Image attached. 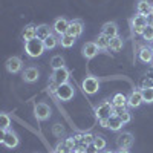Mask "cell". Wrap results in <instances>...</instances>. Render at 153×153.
I'll use <instances>...</instances> for the list:
<instances>
[{
    "label": "cell",
    "instance_id": "cell-1",
    "mask_svg": "<svg viewBox=\"0 0 153 153\" xmlns=\"http://www.w3.org/2000/svg\"><path fill=\"white\" fill-rule=\"evenodd\" d=\"M45 51H46L45 43L40 38H32L29 42H25V52H26L28 57H31V58H37V57L43 55Z\"/></svg>",
    "mask_w": 153,
    "mask_h": 153
},
{
    "label": "cell",
    "instance_id": "cell-2",
    "mask_svg": "<svg viewBox=\"0 0 153 153\" xmlns=\"http://www.w3.org/2000/svg\"><path fill=\"white\" fill-rule=\"evenodd\" d=\"M81 87H83V91L87 95H94V94L98 92V89H100V80L97 78V76H94V75H87L86 78L83 80V83H81Z\"/></svg>",
    "mask_w": 153,
    "mask_h": 153
},
{
    "label": "cell",
    "instance_id": "cell-3",
    "mask_svg": "<svg viewBox=\"0 0 153 153\" xmlns=\"http://www.w3.org/2000/svg\"><path fill=\"white\" fill-rule=\"evenodd\" d=\"M0 141L6 149H16L19 146V136L16 132L12 130H2V135H0Z\"/></svg>",
    "mask_w": 153,
    "mask_h": 153
},
{
    "label": "cell",
    "instance_id": "cell-4",
    "mask_svg": "<svg viewBox=\"0 0 153 153\" xmlns=\"http://www.w3.org/2000/svg\"><path fill=\"white\" fill-rule=\"evenodd\" d=\"M95 115L98 120H109L113 115V104L112 101H104L95 109Z\"/></svg>",
    "mask_w": 153,
    "mask_h": 153
},
{
    "label": "cell",
    "instance_id": "cell-5",
    "mask_svg": "<svg viewBox=\"0 0 153 153\" xmlns=\"http://www.w3.org/2000/svg\"><path fill=\"white\" fill-rule=\"evenodd\" d=\"M69 78H71V72L68 71V68H61V69H57L52 72V75H51V80H52L54 83H57L58 86L65 84V83H69Z\"/></svg>",
    "mask_w": 153,
    "mask_h": 153
},
{
    "label": "cell",
    "instance_id": "cell-6",
    "mask_svg": "<svg viewBox=\"0 0 153 153\" xmlns=\"http://www.w3.org/2000/svg\"><path fill=\"white\" fill-rule=\"evenodd\" d=\"M55 95H57L58 100H61V101H71V100L74 98V95H75V91H74L72 84L65 83V84H61V86L58 87V91H57Z\"/></svg>",
    "mask_w": 153,
    "mask_h": 153
},
{
    "label": "cell",
    "instance_id": "cell-7",
    "mask_svg": "<svg viewBox=\"0 0 153 153\" xmlns=\"http://www.w3.org/2000/svg\"><path fill=\"white\" fill-rule=\"evenodd\" d=\"M34 115L38 121H46L51 118V107L46 103H38L34 107Z\"/></svg>",
    "mask_w": 153,
    "mask_h": 153
},
{
    "label": "cell",
    "instance_id": "cell-8",
    "mask_svg": "<svg viewBox=\"0 0 153 153\" xmlns=\"http://www.w3.org/2000/svg\"><path fill=\"white\" fill-rule=\"evenodd\" d=\"M133 141H135V138L130 132H123L117 136V146L120 149H127L129 150L132 146H133Z\"/></svg>",
    "mask_w": 153,
    "mask_h": 153
},
{
    "label": "cell",
    "instance_id": "cell-9",
    "mask_svg": "<svg viewBox=\"0 0 153 153\" xmlns=\"http://www.w3.org/2000/svg\"><path fill=\"white\" fill-rule=\"evenodd\" d=\"M5 68H6V71H8L9 74H17V72H20L22 68H23V61H22V58H19V57H9V58L6 60V63H5Z\"/></svg>",
    "mask_w": 153,
    "mask_h": 153
},
{
    "label": "cell",
    "instance_id": "cell-10",
    "mask_svg": "<svg viewBox=\"0 0 153 153\" xmlns=\"http://www.w3.org/2000/svg\"><path fill=\"white\" fill-rule=\"evenodd\" d=\"M143 103H144V100H143V92L141 91H133L129 97H127V106L132 107V109L139 107Z\"/></svg>",
    "mask_w": 153,
    "mask_h": 153
},
{
    "label": "cell",
    "instance_id": "cell-11",
    "mask_svg": "<svg viewBox=\"0 0 153 153\" xmlns=\"http://www.w3.org/2000/svg\"><path fill=\"white\" fill-rule=\"evenodd\" d=\"M69 25H71V22H68L66 19H57L54 22V25H52V29L58 35H65V34H68Z\"/></svg>",
    "mask_w": 153,
    "mask_h": 153
},
{
    "label": "cell",
    "instance_id": "cell-12",
    "mask_svg": "<svg viewBox=\"0 0 153 153\" xmlns=\"http://www.w3.org/2000/svg\"><path fill=\"white\" fill-rule=\"evenodd\" d=\"M38 78H40V71L34 66H29L23 71V80L26 83H35Z\"/></svg>",
    "mask_w": 153,
    "mask_h": 153
},
{
    "label": "cell",
    "instance_id": "cell-13",
    "mask_svg": "<svg viewBox=\"0 0 153 153\" xmlns=\"http://www.w3.org/2000/svg\"><path fill=\"white\" fill-rule=\"evenodd\" d=\"M84 31V25L81 20H72L71 25H69V29H68V34L75 37V38H78Z\"/></svg>",
    "mask_w": 153,
    "mask_h": 153
},
{
    "label": "cell",
    "instance_id": "cell-14",
    "mask_svg": "<svg viewBox=\"0 0 153 153\" xmlns=\"http://www.w3.org/2000/svg\"><path fill=\"white\" fill-rule=\"evenodd\" d=\"M101 34H104L106 37L109 38H113V37H118V25L115 22H107L103 25L101 28Z\"/></svg>",
    "mask_w": 153,
    "mask_h": 153
},
{
    "label": "cell",
    "instance_id": "cell-15",
    "mask_svg": "<svg viewBox=\"0 0 153 153\" xmlns=\"http://www.w3.org/2000/svg\"><path fill=\"white\" fill-rule=\"evenodd\" d=\"M98 51H100V48L97 46L95 42H87L83 46V57L84 58H94L98 54Z\"/></svg>",
    "mask_w": 153,
    "mask_h": 153
},
{
    "label": "cell",
    "instance_id": "cell-16",
    "mask_svg": "<svg viewBox=\"0 0 153 153\" xmlns=\"http://www.w3.org/2000/svg\"><path fill=\"white\" fill-rule=\"evenodd\" d=\"M138 58L139 61H143L144 65H150V63L153 61V51L152 48H141L139 49V52H138Z\"/></svg>",
    "mask_w": 153,
    "mask_h": 153
},
{
    "label": "cell",
    "instance_id": "cell-17",
    "mask_svg": "<svg viewBox=\"0 0 153 153\" xmlns=\"http://www.w3.org/2000/svg\"><path fill=\"white\" fill-rule=\"evenodd\" d=\"M22 37H23L25 42H29V40H32V38H37V26L32 25V23L26 25L22 31Z\"/></svg>",
    "mask_w": 153,
    "mask_h": 153
},
{
    "label": "cell",
    "instance_id": "cell-18",
    "mask_svg": "<svg viewBox=\"0 0 153 153\" xmlns=\"http://www.w3.org/2000/svg\"><path fill=\"white\" fill-rule=\"evenodd\" d=\"M150 9H152V3L149 2V0H138V3H136V12L138 14L149 17Z\"/></svg>",
    "mask_w": 153,
    "mask_h": 153
},
{
    "label": "cell",
    "instance_id": "cell-19",
    "mask_svg": "<svg viewBox=\"0 0 153 153\" xmlns=\"http://www.w3.org/2000/svg\"><path fill=\"white\" fill-rule=\"evenodd\" d=\"M123 126H124V123L121 121L120 117H117V115H112V117L109 118V121H107V127L113 132H120L123 129Z\"/></svg>",
    "mask_w": 153,
    "mask_h": 153
},
{
    "label": "cell",
    "instance_id": "cell-20",
    "mask_svg": "<svg viewBox=\"0 0 153 153\" xmlns=\"http://www.w3.org/2000/svg\"><path fill=\"white\" fill-rule=\"evenodd\" d=\"M52 26H49V25H38L37 26V38H40V40H46V38L52 34Z\"/></svg>",
    "mask_w": 153,
    "mask_h": 153
},
{
    "label": "cell",
    "instance_id": "cell-21",
    "mask_svg": "<svg viewBox=\"0 0 153 153\" xmlns=\"http://www.w3.org/2000/svg\"><path fill=\"white\" fill-rule=\"evenodd\" d=\"M149 25V17L138 14L132 19V28H146Z\"/></svg>",
    "mask_w": 153,
    "mask_h": 153
},
{
    "label": "cell",
    "instance_id": "cell-22",
    "mask_svg": "<svg viewBox=\"0 0 153 153\" xmlns=\"http://www.w3.org/2000/svg\"><path fill=\"white\" fill-rule=\"evenodd\" d=\"M112 104L115 107H126L127 106V97L124 94H115L112 98Z\"/></svg>",
    "mask_w": 153,
    "mask_h": 153
},
{
    "label": "cell",
    "instance_id": "cell-23",
    "mask_svg": "<svg viewBox=\"0 0 153 153\" xmlns=\"http://www.w3.org/2000/svg\"><path fill=\"white\" fill-rule=\"evenodd\" d=\"M60 45L63 48H72L75 45V37L69 35V34H65V35H60Z\"/></svg>",
    "mask_w": 153,
    "mask_h": 153
},
{
    "label": "cell",
    "instance_id": "cell-24",
    "mask_svg": "<svg viewBox=\"0 0 153 153\" xmlns=\"http://www.w3.org/2000/svg\"><path fill=\"white\" fill-rule=\"evenodd\" d=\"M123 46H124V43H123V38H121V37H113V38H110L109 49H112L113 52H118V51H121Z\"/></svg>",
    "mask_w": 153,
    "mask_h": 153
},
{
    "label": "cell",
    "instance_id": "cell-25",
    "mask_svg": "<svg viewBox=\"0 0 153 153\" xmlns=\"http://www.w3.org/2000/svg\"><path fill=\"white\" fill-rule=\"evenodd\" d=\"M95 43H97V46H98L100 49H109L110 38H109V37H106L104 34H100V35H98V38L95 40Z\"/></svg>",
    "mask_w": 153,
    "mask_h": 153
},
{
    "label": "cell",
    "instance_id": "cell-26",
    "mask_svg": "<svg viewBox=\"0 0 153 153\" xmlns=\"http://www.w3.org/2000/svg\"><path fill=\"white\" fill-rule=\"evenodd\" d=\"M51 68H52L54 71L65 68V58H63L61 55H54L52 60H51Z\"/></svg>",
    "mask_w": 153,
    "mask_h": 153
},
{
    "label": "cell",
    "instance_id": "cell-27",
    "mask_svg": "<svg viewBox=\"0 0 153 153\" xmlns=\"http://www.w3.org/2000/svg\"><path fill=\"white\" fill-rule=\"evenodd\" d=\"M43 43H45V48H46V49H54V48L60 43V38H57L54 34H51L46 40H43Z\"/></svg>",
    "mask_w": 153,
    "mask_h": 153
},
{
    "label": "cell",
    "instance_id": "cell-28",
    "mask_svg": "<svg viewBox=\"0 0 153 153\" xmlns=\"http://www.w3.org/2000/svg\"><path fill=\"white\" fill-rule=\"evenodd\" d=\"M9 126H11V118L8 113H2L0 115V129L2 130H9Z\"/></svg>",
    "mask_w": 153,
    "mask_h": 153
},
{
    "label": "cell",
    "instance_id": "cell-29",
    "mask_svg": "<svg viewBox=\"0 0 153 153\" xmlns=\"http://www.w3.org/2000/svg\"><path fill=\"white\" fill-rule=\"evenodd\" d=\"M94 144L98 147V150H104L106 146H107V141H106V138L103 135H95L94 138Z\"/></svg>",
    "mask_w": 153,
    "mask_h": 153
},
{
    "label": "cell",
    "instance_id": "cell-30",
    "mask_svg": "<svg viewBox=\"0 0 153 153\" xmlns=\"http://www.w3.org/2000/svg\"><path fill=\"white\" fill-rule=\"evenodd\" d=\"M144 103H153V89H141Z\"/></svg>",
    "mask_w": 153,
    "mask_h": 153
},
{
    "label": "cell",
    "instance_id": "cell-31",
    "mask_svg": "<svg viewBox=\"0 0 153 153\" xmlns=\"http://www.w3.org/2000/svg\"><path fill=\"white\" fill-rule=\"evenodd\" d=\"M141 37L144 38L146 42H153V28L147 25V26L144 28V32H143V35H141Z\"/></svg>",
    "mask_w": 153,
    "mask_h": 153
},
{
    "label": "cell",
    "instance_id": "cell-32",
    "mask_svg": "<svg viewBox=\"0 0 153 153\" xmlns=\"http://www.w3.org/2000/svg\"><path fill=\"white\" fill-rule=\"evenodd\" d=\"M54 152H55V153H74V152H72L71 149H68V147H66L65 141H61V143H58Z\"/></svg>",
    "mask_w": 153,
    "mask_h": 153
},
{
    "label": "cell",
    "instance_id": "cell-33",
    "mask_svg": "<svg viewBox=\"0 0 153 153\" xmlns=\"http://www.w3.org/2000/svg\"><path fill=\"white\" fill-rule=\"evenodd\" d=\"M52 133L58 138H61L63 135H65V127H63L61 124H54L52 126Z\"/></svg>",
    "mask_w": 153,
    "mask_h": 153
},
{
    "label": "cell",
    "instance_id": "cell-34",
    "mask_svg": "<svg viewBox=\"0 0 153 153\" xmlns=\"http://www.w3.org/2000/svg\"><path fill=\"white\" fill-rule=\"evenodd\" d=\"M141 89H153V78L152 76H146L141 80Z\"/></svg>",
    "mask_w": 153,
    "mask_h": 153
},
{
    "label": "cell",
    "instance_id": "cell-35",
    "mask_svg": "<svg viewBox=\"0 0 153 153\" xmlns=\"http://www.w3.org/2000/svg\"><path fill=\"white\" fill-rule=\"evenodd\" d=\"M120 118H121V121L124 123V124H127V123H130V120H132V115H130V112L129 110H124L121 115H120Z\"/></svg>",
    "mask_w": 153,
    "mask_h": 153
},
{
    "label": "cell",
    "instance_id": "cell-36",
    "mask_svg": "<svg viewBox=\"0 0 153 153\" xmlns=\"http://www.w3.org/2000/svg\"><path fill=\"white\" fill-rule=\"evenodd\" d=\"M100 150H98V147L94 144V143H91L87 147H86V153H98Z\"/></svg>",
    "mask_w": 153,
    "mask_h": 153
},
{
    "label": "cell",
    "instance_id": "cell-37",
    "mask_svg": "<svg viewBox=\"0 0 153 153\" xmlns=\"http://www.w3.org/2000/svg\"><path fill=\"white\" fill-rule=\"evenodd\" d=\"M58 87H60V86H58L57 83H54L52 80H51V83H49V91H51V92H52V94H57Z\"/></svg>",
    "mask_w": 153,
    "mask_h": 153
},
{
    "label": "cell",
    "instance_id": "cell-38",
    "mask_svg": "<svg viewBox=\"0 0 153 153\" xmlns=\"http://www.w3.org/2000/svg\"><path fill=\"white\" fill-rule=\"evenodd\" d=\"M124 110H126V107H115L113 106V115H117V117H120Z\"/></svg>",
    "mask_w": 153,
    "mask_h": 153
},
{
    "label": "cell",
    "instance_id": "cell-39",
    "mask_svg": "<svg viewBox=\"0 0 153 153\" xmlns=\"http://www.w3.org/2000/svg\"><path fill=\"white\" fill-rule=\"evenodd\" d=\"M107 121L109 120H100V124L103 126V127H107Z\"/></svg>",
    "mask_w": 153,
    "mask_h": 153
},
{
    "label": "cell",
    "instance_id": "cell-40",
    "mask_svg": "<svg viewBox=\"0 0 153 153\" xmlns=\"http://www.w3.org/2000/svg\"><path fill=\"white\" fill-rule=\"evenodd\" d=\"M117 153H130V152L127 150V149H120V150H118Z\"/></svg>",
    "mask_w": 153,
    "mask_h": 153
},
{
    "label": "cell",
    "instance_id": "cell-41",
    "mask_svg": "<svg viewBox=\"0 0 153 153\" xmlns=\"http://www.w3.org/2000/svg\"><path fill=\"white\" fill-rule=\"evenodd\" d=\"M149 26L153 28V19H152V17H149Z\"/></svg>",
    "mask_w": 153,
    "mask_h": 153
},
{
    "label": "cell",
    "instance_id": "cell-42",
    "mask_svg": "<svg viewBox=\"0 0 153 153\" xmlns=\"http://www.w3.org/2000/svg\"><path fill=\"white\" fill-rule=\"evenodd\" d=\"M149 17H152V19H153V5H152V9H150V16H149Z\"/></svg>",
    "mask_w": 153,
    "mask_h": 153
},
{
    "label": "cell",
    "instance_id": "cell-43",
    "mask_svg": "<svg viewBox=\"0 0 153 153\" xmlns=\"http://www.w3.org/2000/svg\"><path fill=\"white\" fill-rule=\"evenodd\" d=\"M103 153H117V152H113V150H104Z\"/></svg>",
    "mask_w": 153,
    "mask_h": 153
},
{
    "label": "cell",
    "instance_id": "cell-44",
    "mask_svg": "<svg viewBox=\"0 0 153 153\" xmlns=\"http://www.w3.org/2000/svg\"><path fill=\"white\" fill-rule=\"evenodd\" d=\"M150 48H152V51H153V42H152V46H150Z\"/></svg>",
    "mask_w": 153,
    "mask_h": 153
},
{
    "label": "cell",
    "instance_id": "cell-45",
    "mask_svg": "<svg viewBox=\"0 0 153 153\" xmlns=\"http://www.w3.org/2000/svg\"><path fill=\"white\" fill-rule=\"evenodd\" d=\"M78 153H86V152H78Z\"/></svg>",
    "mask_w": 153,
    "mask_h": 153
},
{
    "label": "cell",
    "instance_id": "cell-46",
    "mask_svg": "<svg viewBox=\"0 0 153 153\" xmlns=\"http://www.w3.org/2000/svg\"><path fill=\"white\" fill-rule=\"evenodd\" d=\"M52 153H55V152H52Z\"/></svg>",
    "mask_w": 153,
    "mask_h": 153
}]
</instances>
